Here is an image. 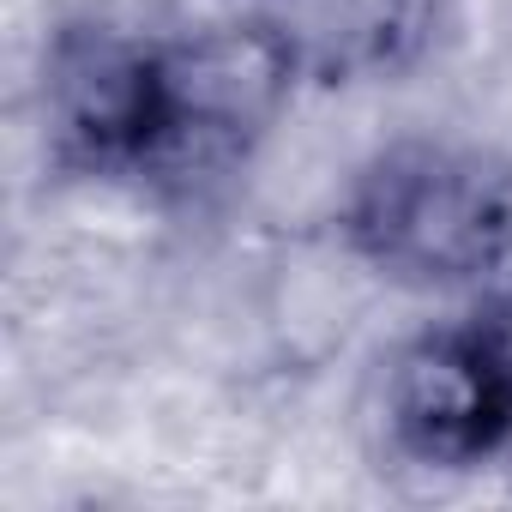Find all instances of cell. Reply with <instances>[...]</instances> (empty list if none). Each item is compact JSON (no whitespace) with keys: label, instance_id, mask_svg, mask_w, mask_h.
<instances>
[{"label":"cell","instance_id":"5b68a950","mask_svg":"<svg viewBox=\"0 0 512 512\" xmlns=\"http://www.w3.org/2000/svg\"><path fill=\"white\" fill-rule=\"evenodd\" d=\"M308 55V79H350V73H386L398 67L422 31V0H314L308 19H290Z\"/></svg>","mask_w":512,"mask_h":512},{"label":"cell","instance_id":"277c9868","mask_svg":"<svg viewBox=\"0 0 512 512\" xmlns=\"http://www.w3.org/2000/svg\"><path fill=\"white\" fill-rule=\"evenodd\" d=\"M386 440L416 470H482L512 452V398L470 314L410 332L380 380Z\"/></svg>","mask_w":512,"mask_h":512},{"label":"cell","instance_id":"7a4b0ae2","mask_svg":"<svg viewBox=\"0 0 512 512\" xmlns=\"http://www.w3.org/2000/svg\"><path fill=\"white\" fill-rule=\"evenodd\" d=\"M302 85V37L278 13H235L163 37V133L151 187L193 193L247 169Z\"/></svg>","mask_w":512,"mask_h":512},{"label":"cell","instance_id":"3957f363","mask_svg":"<svg viewBox=\"0 0 512 512\" xmlns=\"http://www.w3.org/2000/svg\"><path fill=\"white\" fill-rule=\"evenodd\" d=\"M43 121L61 169L151 187L163 133V37L127 25H61L43 55Z\"/></svg>","mask_w":512,"mask_h":512},{"label":"cell","instance_id":"8992f818","mask_svg":"<svg viewBox=\"0 0 512 512\" xmlns=\"http://www.w3.org/2000/svg\"><path fill=\"white\" fill-rule=\"evenodd\" d=\"M470 320H476V332H482V344H488V356H494V368L506 380V398H512V278L494 284V290H482V302L470 308Z\"/></svg>","mask_w":512,"mask_h":512},{"label":"cell","instance_id":"6da1fadb","mask_svg":"<svg viewBox=\"0 0 512 512\" xmlns=\"http://www.w3.org/2000/svg\"><path fill=\"white\" fill-rule=\"evenodd\" d=\"M338 241L374 278L422 296L512 278V163L434 133L380 145L338 193Z\"/></svg>","mask_w":512,"mask_h":512}]
</instances>
